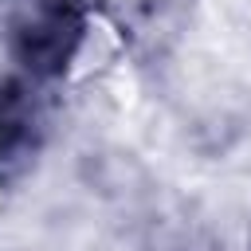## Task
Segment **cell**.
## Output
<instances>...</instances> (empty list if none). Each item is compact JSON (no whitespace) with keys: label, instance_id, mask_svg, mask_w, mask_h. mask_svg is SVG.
<instances>
[{"label":"cell","instance_id":"cell-2","mask_svg":"<svg viewBox=\"0 0 251 251\" xmlns=\"http://www.w3.org/2000/svg\"><path fill=\"white\" fill-rule=\"evenodd\" d=\"M20 122H24L20 90H16V86H4V94H0V145H8V141L20 133Z\"/></svg>","mask_w":251,"mask_h":251},{"label":"cell","instance_id":"cell-1","mask_svg":"<svg viewBox=\"0 0 251 251\" xmlns=\"http://www.w3.org/2000/svg\"><path fill=\"white\" fill-rule=\"evenodd\" d=\"M75 39H78V16L67 4H51L20 31V59L31 71H59Z\"/></svg>","mask_w":251,"mask_h":251}]
</instances>
